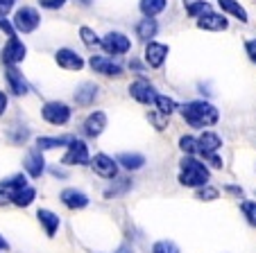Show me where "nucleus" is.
I'll return each mask as SVG.
<instances>
[{"label":"nucleus","mask_w":256,"mask_h":253,"mask_svg":"<svg viewBox=\"0 0 256 253\" xmlns=\"http://www.w3.org/2000/svg\"><path fill=\"white\" fill-rule=\"evenodd\" d=\"M218 5L222 7V11H227V14L236 16L240 23H247V11L242 9V5H238L236 0H218Z\"/></svg>","instance_id":"nucleus-24"},{"label":"nucleus","mask_w":256,"mask_h":253,"mask_svg":"<svg viewBox=\"0 0 256 253\" xmlns=\"http://www.w3.org/2000/svg\"><path fill=\"white\" fill-rule=\"evenodd\" d=\"M39 5L46 9H59V7L66 5V0H39Z\"/></svg>","instance_id":"nucleus-37"},{"label":"nucleus","mask_w":256,"mask_h":253,"mask_svg":"<svg viewBox=\"0 0 256 253\" xmlns=\"http://www.w3.org/2000/svg\"><path fill=\"white\" fill-rule=\"evenodd\" d=\"M118 163H120L125 170L134 172V170H140V167L145 165V156H143V154H130V152H125V154H120V156H118Z\"/></svg>","instance_id":"nucleus-23"},{"label":"nucleus","mask_w":256,"mask_h":253,"mask_svg":"<svg viewBox=\"0 0 256 253\" xmlns=\"http://www.w3.org/2000/svg\"><path fill=\"white\" fill-rule=\"evenodd\" d=\"M7 247H10V244H7V242H5V240L0 238V249H7Z\"/></svg>","instance_id":"nucleus-47"},{"label":"nucleus","mask_w":256,"mask_h":253,"mask_svg":"<svg viewBox=\"0 0 256 253\" xmlns=\"http://www.w3.org/2000/svg\"><path fill=\"white\" fill-rule=\"evenodd\" d=\"M198 199L200 201H213V199H218V190H216V188H208V186L198 188Z\"/></svg>","instance_id":"nucleus-34"},{"label":"nucleus","mask_w":256,"mask_h":253,"mask_svg":"<svg viewBox=\"0 0 256 253\" xmlns=\"http://www.w3.org/2000/svg\"><path fill=\"white\" fill-rule=\"evenodd\" d=\"M36 217H39V222L44 224V229H46V233H48V238H54V233L59 231V224H62L59 215H54L52 210H48V208H41L39 213H36Z\"/></svg>","instance_id":"nucleus-20"},{"label":"nucleus","mask_w":256,"mask_h":253,"mask_svg":"<svg viewBox=\"0 0 256 253\" xmlns=\"http://www.w3.org/2000/svg\"><path fill=\"white\" fill-rule=\"evenodd\" d=\"M80 36H82V41H84L86 48H96V45L102 43V38H98V34L93 32L91 27H80Z\"/></svg>","instance_id":"nucleus-29"},{"label":"nucleus","mask_w":256,"mask_h":253,"mask_svg":"<svg viewBox=\"0 0 256 253\" xmlns=\"http://www.w3.org/2000/svg\"><path fill=\"white\" fill-rule=\"evenodd\" d=\"M39 23H41V16L34 7H20L14 16V27L23 34L34 32V29L39 27Z\"/></svg>","instance_id":"nucleus-3"},{"label":"nucleus","mask_w":256,"mask_h":253,"mask_svg":"<svg viewBox=\"0 0 256 253\" xmlns=\"http://www.w3.org/2000/svg\"><path fill=\"white\" fill-rule=\"evenodd\" d=\"M130 93H132V97H134L136 102H140V104H154L156 95H159V93L154 91V86H152L150 81H145V79L134 81V84L130 86Z\"/></svg>","instance_id":"nucleus-8"},{"label":"nucleus","mask_w":256,"mask_h":253,"mask_svg":"<svg viewBox=\"0 0 256 253\" xmlns=\"http://www.w3.org/2000/svg\"><path fill=\"white\" fill-rule=\"evenodd\" d=\"M54 59H57V63L62 68H66V70H82V68H84V59L80 57L75 50H70V48L57 50Z\"/></svg>","instance_id":"nucleus-14"},{"label":"nucleus","mask_w":256,"mask_h":253,"mask_svg":"<svg viewBox=\"0 0 256 253\" xmlns=\"http://www.w3.org/2000/svg\"><path fill=\"white\" fill-rule=\"evenodd\" d=\"M72 138L70 136H59V138H39L36 140V147L41 149V152H46V149H57V147H64V145H70Z\"/></svg>","instance_id":"nucleus-25"},{"label":"nucleus","mask_w":256,"mask_h":253,"mask_svg":"<svg viewBox=\"0 0 256 253\" xmlns=\"http://www.w3.org/2000/svg\"><path fill=\"white\" fill-rule=\"evenodd\" d=\"M240 210H242V215H245L247 224L256 226V204H254V201H242Z\"/></svg>","instance_id":"nucleus-32"},{"label":"nucleus","mask_w":256,"mask_h":253,"mask_svg":"<svg viewBox=\"0 0 256 253\" xmlns=\"http://www.w3.org/2000/svg\"><path fill=\"white\" fill-rule=\"evenodd\" d=\"M152 253H179V247L174 242H170V240H161V242H156L152 247Z\"/></svg>","instance_id":"nucleus-33"},{"label":"nucleus","mask_w":256,"mask_h":253,"mask_svg":"<svg viewBox=\"0 0 256 253\" xmlns=\"http://www.w3.org/2000/svg\"><path fill=\"white\" fill-rule=\"evenodd\" d=\"M25 54H28V48L23 45V41H18L16 36H10L5 50H2V61L7 66H16V63H20L25 59Z\"/></svg>","instance_id":"nucleus-9"},{"label":"nucleus","mask_w":256,"mask_h":253,"mask_svg":"<svg viewBox=\"0 0 256 253\" xmlns=\"http://www.w3.org/2000/svg\"><path fill=\"white\" fill-rule=\"evenodd\" d=\"M100 45L104 48L106 54H125V52H130L132 41L120 32H109L104 38H102Z\"/></svg>","instance_id":"nucleus-6"},{"label":"nucleus","mask_w":256,"mask_h":253,"mask_svg":"<svg viewBox=\"0 0 256 253\" xmlns=\"http://www.w3.org/2000/svg\"><path fill=\"white\" fill-rule=\"evenodd\" d=\"M166 57H168V45L154 43V41H150V43L145 45V63L150 68H161Z\"/></svg>","instance_id":"nucleus-12"},{"label":"nucleus","mask_w":256,"mask_h":253,"mask_svg":"<svg viewBox=\"0 0 256 253\" xmlns=\"http://www.w3.org/2000/svg\"><path fill=\"white\" fill-rule=\"evenodd\" d=\"M25 186H28V179H25L23 174H12V177H7V179L0 181V188H5V190H10V192H16Z\"/></svg>","instance_id":"nucleus-27"},{"label":"nucleus","mask_w":256,"mask_h":253,"mask_svg":"<svg viewBox=\"0 0 256 253\" xmlns=\"http://www.w3.org/2000/svg\"><path fill=\"white\" fill-rule=\"evenodd\" d=\"M186 11H188V16H193V18H200L202 14H206V11H211V5H208L206 0H198L195 5L186 7Z\"/></svg>","instance_id":"nucleus-31"},{"label":"nucleus","mask_w":256,"mask_h":253,"mask_svg":"<svg viewBox=\"0 0 256 253\" xmlns=\"http://www.w3.org/2000/svg\"><path fill=\"white\" fill-rule=\"evenodd\" d=\"M88 66H91L96 72L106 75V77H120L122 75V66H118L114 59L100 57V54H93V57L88 59Z\"/></svg>","instance_id":"nucleus-10"},{"label":"nucleus","mask_w":256,"mask_h":253,"mask_svg":"<svg viewBox=\"0 0 256 253\" xmlns=\"http://www.w3.org/2000/svg\"><path fill=\"white\" fill-rule=\"evenodd\" d=\"M195 2H198V0H184V5H186V7H190V5H195Z\"/></svg>","instance_id":"nucleus-46"},{"label":"nucleus","mask_w":256,"mask_h":253,"mask_svg":"<svg viewBox=\"0 0 256 253\" xmlns=\"http://www.w3.org/2000/svg\"><path fill=\"white\" fill-rule=\"evenodd\" d=\"M5 75H7V81H10V88H12V93H14V95H28L30 86H28V81H25L23 72H20L18 68H16V66H7Z\"/></svg>","instance_id":"nucleus-16"},{"label":"nucleus","mask_w":256,"mask_h":253,"mask_svg":"<svg viewBox=\"0 0 256 253\" xmlns=\"http://www.w3.org/2000/svg\"><path fill=\"white\" fill-rule=\"evenodd\" d=\"M96 97H98V86L93 81H84L82 86H78V91H75V102H78L80 106L93 104Z\"/></svg>","instance_id":"nucleus-19"},{"label":"nucleus","mask_w":256,"mask_h":253,"mask_svg":"<svg viewBox=\"0 0 256 253\" xmlns=\"http://www.w3.org/2000/svg\"><path fill=\"white\" fill-rule=\"evenodd\" d=\"M150 120L154 122V127L156 129H166V124H168V115L166 113H161V111H156V113H150Z\"/></svg>","instance_id":"nucleus-35"},{"label":"nucleus","mask_w":256,"mask_h":253,"mask_svg":"<svg viewBox=\"0 0 256 253\" xmlns=\"http://www.w3.org/2000/svg\"><path fill=\"white\" fill-rule=\"evenodd\" d=\"M166 5H168V0H140V11H143L145 16H152V18H154L156 14H161V11L166 9Z\"/></svg>","instance_id":"nucleus-26"},{"label":"nucleus","mask_w":256,"mask_h":253,"mask_svg":"<svg viewBox=\"0 0 256 253\" xmlns=\"http://www.w3.org/2000/svg\"><path fill=\"white\" fill-rule=\"evenodd\" d=\"M34 197H36V190L25 186V188H20V190L12 192V204L18 206V208H28V206L34 201Z\"/></svg>","instance_id":"nucleus-22"},{"label":"nucleus","mask_w":256,"mask_h":253,"mask_svg":"<svg viewBox=\"0 0 256 253\" xmlns=\"http://www.w3.org/2000/svg\"><path fill=\"white\" fill-rule=\"evenodd\" d=\"M5 204H12V192L5 190V188H0V206Z\"/></svg>","instance_id":"nucleus-41"},{"label":"nucleus","mask_w":256,"mask_h":253,"mask_svg":"<svg viewBox=\"0 0 256 253\" xmlns=\"http://www.w3.org/2000/svg\"><path fill=\"white\" fill-rule=\"evenodd\" d=\"M245 50H247V54H250V59H252V61L256 63V38H254V41H247Z\"/></svg>","instance_id":"nucleus-40"},{"label":"nucleus","mask_w":256,"mask_h":253,"mask_svg":"<svg viewBox=\"0 0 256 253\" xmlns=\"http://www.w3.org/2000/svg\"><path fill=\"white\" fill-rule=\"evenodd\" d=\"M227 190H229V192H234V195H242L240 188H234V186H232V188H227Z\"/></svg>","instance_id":"nucleus-44"},{"label":"nucleus","mask_w":256,"mask_h":253,"mask_svg":"<svg viewBox=\"0 0 256 253\" xmlns=\"http://www.w3.org/2000/svg\"><path fill=\"white\" fill-rule=\"evenodd\" d=\"M156 32H159V25H156V20L152 18V16H145L143 20L136 23V36H138L140 41H145V43H150L152 38L156 36Z\"/></svg>","instance_id":"nucleus-18"},{"label":"nucleus","mask_w":256,"mask_h":253,"mask_svg":"<svg viewBox=\"0 0 256 253\" xmlns=\"http://www.w3.org/2000/svg\"><path fill=\"white\" fill-rule=\"evenodd\" d=\"M227 18L222 14H213V11H206L198 18V27L200 29H211V32H222L227 29Z\"/></svg>","instance_id":"nucleus-17"},{"label":"nucleus","mask_w":256,"mask_h":253,"mask_svg":"<svg viewBox=\"0 0 256 253\" xmlns=\"http://www.w3.org/2000/svg\"><path fill=\"white\" fill-rule=\"evenodd\" d=\"M179 147L184 154H200V138H193V136H182L179 138Z\"/></svg>","instance_id":"nucleus-28"},{"label":"nucleus","mask_w":256,"mask_h":253,"mask_svg":"<svg viewBox=\"0 0 256 253\" xmlns=\"http://www.w3.org/2000/svg\"><path fill=\"white\" fill-rule=\"evenodd\" d=\"M179 167H182V172H179V183L186 188H202L208 183V167L204 165V163H200L195 156H190V154H186L184 158H182V163H179Z\"/></svg>","instance_id":"nucleus-2"},{"label":"nucleus","mask_w":256,"mask_h":253,"mask_svg":"<svg viewBox=\"0 0 256 253\" xmlns=\"http://www.w3.org/2000/svg\"><path fill=\"white\" fill-rule=\"evenodd\" d=\"M5 109H7V95L0 91V115L5 113Z\"/></svg>","instance_id":"nucleus-43"},{"label":"nucleus","mask_w":256,"mask_h":253,"mask_svg":"<svg viewBox=\"0 0 256 253\" xmlns=\"http://www.w3.org/2000/svg\"><path fill=\"white\" fill-rule=\"evenodd\" d=\"M220 147H222V140H220L218 134L204 131V134L200 136V156H204V154H216Z\"/></svg>","instance_id":"nucleus-21"},{"label":"nucleus","mask_w":256,"mask_h":253,"mask_svg":"<svg viewBox=\"0 0 256 253\" xmlns=\"http://www.w3.org/2000/svg\"><path fill=\"white\" fill-rule=\"evenodd\" d=\"M104 127H106L104 111H93V113L84 120V134H86L88 138H98V136L104 131Z\"/></svg>","instance_id":"nucleus-15"},{"label":"nucleus","mask_w":256,"mask_h":253,"mask_svg":"<svg viewBox=\"0 0 256 253\" xmlns=\"http://www.w3.org/2000/svg\"><path fill=\"white\" fill-rule=\"evenodd\" d=\"M0 29H2V32L7 34V36H14V29H16V27H14V25L10 23V20L5 18V16L0 14Z\"/></svg>","instance_id":"nucleus-38"},{"label":"nucleus","mask_w":256,"mask_h":253,"mask_svg":"<svg viewBox=\"0 0 256 253\" xmlns=\"http://www.w3.org/2000/svg\"><path fill=\"white\" fill-rule=\"evenodd\" d=\"M59 199H62V204L70 210H82L88 206V197L84 195L82 190H78V188H66Z\"/></svg>","instance_id":"nucleus-13"},{"label":"nucleus","mask_w":256,"mask_h":253,"mask_svg":"<svg viewBox=\"0 0 256 253\" xmlns=\"http://www.w3.org/2000/svg\"><path fill=\"white\" fill-rule=\"evenodd\" d=\"M16 0H0V14H7V11L14 7Z\"/></svg>","instance_id":"nucleus-42"},{"label":"nucleus","mask_w":256,"mask_h":253,"mask_svg":"<svg viewBox=\"0 0 256 253\" xmlns=\"http://www.w3.org/2000/svg\"><path fill=\"white\" fill-rule=\"evenodd\" d=\"M78 2H82V5H86V7H88V5L93 2V0H78Z\"/></svg>","instance_id":"nucleus-48"},{"label":"nucleus","mask_w":256,"mask_h":253,"mask_svg":"<svg viewBox=\"0 0 256 253\" xmlns=\"http://www.w3.org/2000/svg\"><path fill=\"white\" fill-rule=\"evenodd\" d=\"M156 109L161 111V113H166V115H170L174 109H177V104H174V100L172 97H166V95H156Z\"/></svg>","instance_id":"nucleus-30"},{"label":"nucleus","mask_w":256,"mask_h":253,"mask_svg":"<svg viewBox=\"0 0 256 253\" xmlns=\"http://www.w3.org/2000/svg\"><path fill=\"white\" fill-rule=\"evenodd\" d=\"M182 115H184V120L190 124V127H195V129L211 127V124H216L218 118H220L216 106L208 104V102H202V100L184 104L182 106Z\"/></svg>","instance_id":"nucleus-1"},{"label":"nucleus","mask_w":256,"mask_h":253,"mask_svg":"<svg viewBox=\"0 0 256 253\" xmlns=\"http://www.w3.org/2000/svg\"><path fill=\"white\" fill-rule=\"evenodd\" d=\"M93 172L102 179H116L118 177V161H114L106 154H96V158H91Z\"/></svg>","instance_id":"nucleus-7"},{"label":"nucleus","mask_w":256,"mask_h":253,"mask_svg":"<svg viewBox=\"0 0 256 253\" xmlns=\"http://www.w3.org/2000/svg\"><path fill=\"white\" fill-rule=\"evenodd\" d=\"M130 186H132V181H130V179H120V183H118V188H112V190H106L104 195H106V197H116L118 192H125Z\"/></svg>","instance_id":"nucleus-36"},{"label":"nucleus","mask_w":256,"mask_h":253,"mask_svg":"<svg viewBox=\"0 0 256 253\" xmlns=\"http://www.w3.org/2000/svg\"><path fill=\"white\" fill-rule=\"evenodd\" d=\"M41 115H44L46 122L62 127V124H66L68 120H70V109H68V104H64V102H48V104H44V109H41Z\"/></svg>","instance_id":"nucleus-4"},{"label":"nucleus","mask_w":256,"mask_h":253,"mask_svg":"<svg viewBox=\"0 0 256 253\" xmlns=\"http://www.w3.org/2000/svg\"><path fill=\"white\" fill-rule=\"evenodd\" d=\"M204 161L211 163V167H222V158L218 154H204Z\"/></svg>","instance_id":"nucleus-39"},{"label":"nucleus","mask_w":256,"mask_h":253,"mask_svg":"<svg viewBox=\"0 0 256 253\" xmlns=\"http://www.w3.org/2000/svg\"><path fill=\"white\" fill-rule=\"evenodd\" d=\"M62 163L64 165H86V163H91L86 143H84V140L72 138V143L68 145V152H66V156H64Z\"/></svg>","instance_id":"nucleus-5"},{"label":"nucleus","mask_w":256,"mask_h":253,"mask_svg":"<svg viewBox=\"0 0 256 253\" xmlns=\"http://www.w3.org/2000/svg\"><path fill=\"white\" fill-rule=\"evenodd\" d=\"M25 172L30 174L32 179H39L41 174L46 172V161H44V154H41V149H30L28 156H25Z\"/></svg>","instance_id":"nucleus-11"},{"label":"nucleus","mask_w":256,"mask_h":253,"mask_svg":"<svg viewBox=\"0 0 256 253\" xmlns=\"http://www.w3.org/2000/svg\"><path fill=\"white\" fill-rule=\"evenodd\" d=\"M54 177H66V172H62V170H52Z\"/></svg>","instance_id":"nucleus-45"}]
</instances>
